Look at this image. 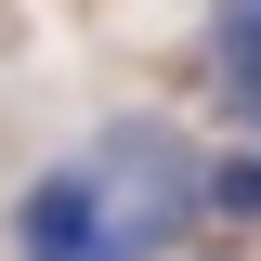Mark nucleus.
<instances>
[{
	"label": "nucleus",
	"mask_w": 261,
	"mask_h": 261,
	"mask_svg": "<svg viewBox=\"0 0 261 261\" xmlns=\"http://www.w3.org/2000/svg\"><path fill=\"white\" fill-rule=\"evenodd\" d=\"M92 183H105V209H118V248L144 261V248H170V235L209 209V170H196V144L170 118H118L92 144Z\"/></svg>",
	"instance_id": "1"
},
{
	"label": "nucleus",
	"mask_w": 261,
	"mask_h": 261,
	"mask_svg": "<svg viewBox=\"0 0 261 261\" xmlns=\"http://www.w3.org/2000/svg\"><path fill=\"white\" fill-rule=\"evenodd\" d=\"M13 261H130L118 248V209H105V183H92V157L39 170V183L13 196Z\"/></svg>",
	"instance_id": "2"
},
{
	"label": "nucleus",
	"mask_w": 261,
	"mask_h": 261,
	"mask_svg": "<svg viewBox=\"0 0 261 261\" xmlns=\"http://www.w3.org/2000/svg\"><path fill=\"white\" fill-rule=\"evenodd\" d=\"M209 53H222V92L261 118V0H209Z\"/></svg>",
	"instance_id": "3"
},
{
	"label": "nucleus",
	"mask_w": 261,
	"mask_h": 261,
	"mask_svg": "<svg viewBox=\"0 0 261 261\" xmlns=\"http://www.w3.org/2000/svg\"><path fill=\"white\" fill-rule=\"evenodd\" d=\"M209 209H222V222H261V144H248L235 170H209Z\"/></svg>",
	"instance_id": "4"
}]
</instances>
